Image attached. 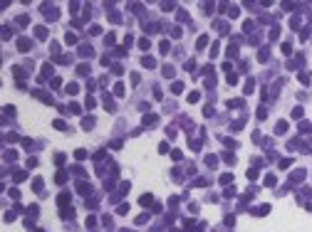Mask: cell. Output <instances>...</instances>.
Segmentation results:
<instances>
[{"mask_svg":"<svg viewBox=\"0 0 312 232\" xmlns=\"http://www.w3.org/2000/svg\"><path fill=\"white\" fill-rule=\"evenodd\" d=\"M42 10H45V20H57V8H50V5H42Z\"/></svg>","mask_w":312,"mask_h":232,"instance_id":"6da1fadb","label":"cell"},{"mask_svg":"<svg viewBox=\"0 0 312 232\" xmlns=\"http://www.w3.org/2000/svg\"><path fill=\"white\" fill-rule=\"evenodd\" d=\"M32 47V42L27 40V37H20V40H17V49H20V52H27Z\"/></svg>","mask_w":312,"mask_h":232,"instance_id":"7a4b0ae2","label":"cell"},{"mask_svg":"<svg viewBox=\"0 0 312 232\" xmlns=\"http://www.w3.org/2000/svg\"><path fill=\"white\" fill-rule=\"evenodd\" d=\"M50 74H54V69H52V64L47 62V64H42V74H40V82H45V77H50Z\"/></svg>","mask_w":312,"mask_h":232,"instance_id":"3957f363","label":"cell"},{"mask_svg":"<svg viewBox=\"0 0 312 232\" xmlns=\"http://www.w3.org/2000/svg\"><path fill=\"white\" fill-rule=\"evenodd\" d=\"M156 124H159V116H154V114L144 116V126H156Z\"/></svg>","mask_w":312,"mask_h":232,"instance_id":"277c9868","label":"cell"},{"mask_svg":"<svg viewBox=\"0 0 312 232\" xmlns=\"http://www.w3.org/2000/svg\"><path fill=\"white\" fill-rule=\"evenodd\" d=\"M305 173H307V170H302V168L295 170V173H292V180H295V183H302V180H305Z\"/></svg>","mask_w":312,"mask_h":232,"instance_id":"5b68a950","label":"cell"},{"mask_svg":"<svg viewBox=\"0 0 312 232\" xmlns=\"http://www.w3.org/2000/svg\"><path fill=\"white\" fill-rule=\"evenodd\" d=\"M79 54H82V57H92V54H94V49H92L89 45H82V47H79Z\"/></svg>","mask_w":312,"mask_h":232,"instance_id":"8992f818","label":"cell"},{"mask_svg":"<svg viewBox=\"0 0 312 232\" xmlns=\"http://www.w3.org/2000/svg\"><path fill=\"white\" fill-rule=\"evenodd\" d=\"M141 64H144V67H149V69H154V67H156V60H154V57H144Z\"/></svg>","mask_w":312,"mask_h":232,"instance_id":"52a82bcc","label":"cell"},{"mask_svg":"<svg viewBox=\"0 0 312 232\" xmlns=\"http://www.w3.org/2000/svg\"><path fill=\"white\" fill-rule=\"evenodd\" d=\"M35 35L37 40H47V27H35Z\"/></svg>","mask_w":312,"mask_h":232,"instance_id":"ba28073f","label":"cell"},{"mask_svg":"<svg viewBox=\"0 0 312 232\" xmlns=\"http://www.w3.org/2000/svg\"><path fill=\"white\" fill-rule=\"evenodd\" d=\"M65 91H67V94H72V96H75V94L79 91V84H75V82H72V84H67V87H65Z\"/></svg>","mask_w":312,"mask_h":232,"instance_id":"9c48e42d","label":"cell"},{"mask_svg":"<svg viewBox=\"0 0 312 232\" xmlns=\"http://www.w3.org/2000/svg\"><path fill=\"white\" fill-rule=\"evenodd\" d=\"M77 190L82 193V195H89V190H92V185H89V183H79V185H77Z\"/></svg>","mask_w":312,"mask_h":232,"instance_id":"30bf717a","label":"cell"},{"mask_svg":"<svg viewBox=\"0 0 312 232\" xmlns=\"http://www.w3.org/2000/svg\"><path fill=\"white\" fill-rule=\"evenodd\" d=\"M206 45H208V35H203V37H198V42H196V47H198V49H203Z\"/></svg>","mask_w":312,"mask_h":232,"instance_id":"8fae6325","label":"cell"},{"mask_svg":"<svg viewBox=\"0 0 312 232\" xmlns=\"http://www.w3.org/2000/svg\"><path fill=\"white\" fill-rule=\"evenodd\" d=\"M84 106H87V109H94V106H97V99L89 94V96H87V101H84Z\"/></svg>","mask_w":312,"mask_h":232,"instance_id":"7c38bea8","label":"cell"},{"mask_svg":"<svg viewBox=\"0 0 312 232\" xmlns=\"http://www.w3.org/2000/svg\"><path fill=\"white\" fill-rule=\"evenodd\" d=\"M226 57H238V47H235V45H228V49H226Z\"/></svg>","mask_w":312,"mask_h":232,"instance_id":"4fadbf2b","label":"cell"},{"mask_svg":"<svg viewBox=\"0 0 312 232\" xmlns=\"http://www.w3.org/2000/svg\"><path fill=\"white\" fill-rule=\"evenodd\" d=\"M171 91H174V94H181V91H183V82H174V84H171Z\"/></svg>","mask_w":312,"mask_h":232,"instance_id":"5bb4252c","label":"cell"},{"mask_svg":"<svg viewBox=\"0 0 312 232\" xmlns=\"http://www.w3.org/2000/svg\"><path fill=\"white\" fill-rule=\"evenodd\" d=\"M300 131H302V133H307V131L312 133V121H302V124H300Z\"/></svg>","mask_w":312,"mask_h":232,"instance_id":"9a60e30c","label":"cell"},{"mask_svg":"<svg viewBox=\"0 0 312 232\" xmlns=\"http://www.w3.org/2000/svg\"><path fill=\"white\" fill-rule=\"evenodd\" d=\"M159 49H161V54H166V52L171 49V42H169V40H163V42L159 45Z\"/></svg>","mask_w":312,"mask_h":232,"instance_id":"2e32d148","label":"cell"},{"mask_svg":"<svg viewBox=\"0 0 312 232\" xmlns=\"http://www.w3.org/2000/svg\"><path fill=\"white\" fill-rule=\"evenodd\" d=\"M94 126V119L92 116H87V119H82V128H92Z\"/></svg>","mask_w":312,"mask_h":232,"instance_id":"e0dca14e","label":"cell"},{"mask_svg":"<svg viewBox=\"0 0 312 232\" xmlns=\"http://www.w3.org/2000/svg\"><path fill=\"white\" fill-rule=\"evenodd\" d=\"M75 158H77V161H84V158H87V151H84V148H77V151H75Z\"/></svg>","mask_w":312,"mask_h":232,"instance_id":"ac0fdd59","label":"cell"},{"mask_svg":"<svg viewBox=\"0 0 312 232\" xmlns=\"http://www.w3.org/2000/svg\"><path fill=\"white\" fill-rule=\"evenodd\" d=\"M25 178H27L25 170H15V183H20V180H25Z\"/></svg>","mask_w":312,"mask_h":232,"instance_id":"d6986e66","label":"cell"},{"mask_svg":"<svg viewBox=\"0 0 312 232\" xmlns=\"http://www.w3.org/2000/svg\"><path fill=\"white\" fill-rule=\"evenodd\" d=\"M275 131H278V133H285V131H287V121H278V126H275Z\"/></svg>","mask_w":312,"mask_h":232,"instance_id":"ffe728a7","label":"cell"},{"mask_svg":"<svg viewBox=\"0 0 312 232\" xmlns=\"http://www.w3.org/2000/svg\"><path fill=\"white\" fill-rule=\"evenodd\" d=\"M270 212V205H260L258 210H255V215H268Z\"/></svg>","mask_w":312,"mask_h":232,"instance_id":"44dd1931","label":"cell"},{"mask_svg":"<svg viewBox=\"0 0 312 232\" xmlns=\"http://www.w3.org/2000/svg\"><path fill=\"white\" fill-rule=\"evenodd\" d=\"M52 126H54V128H62V131L67 128V124H65L62 119H54V121H52Z\"/></svg>","mask_w":312,"mask_h":232,"instance_id":"7402d4cb","label":"cell"},{"mask_svg":"<svg viewBox=\"0 0 312 232\" xmlns=\"http://www.w3.org/2000/svg\"><path fill=\"white\" fill-rule=\"evenodd\" d=\"M221 183H223V185L233 183V173H226V176H221Z\"/></svg>","mask_w":312,"mask_h":232,"instance_id":"603a6c76","label":"cell"},{"mask_svg":"<svg viewBox=\"0 0 312 232\" xmlns=\"http://www.w3.org/2000/svg\"><path fill=\"white\" fill-rule=\"evenodd\" d=\"M27 22H30V17H27V15H20V17H17V25H20V27H25Z\"/></svg>","mask_w":312,"mask_h":232,"instance_id":"cb8c5ba5","label":"cell"},{"mask_svg":"<svg viewBox=\"0 0 312 232\" xmlns=\"http://www.w3.org/2000/svg\"><path fill=\"white\" fill-rule=\"evenodd\" d=\"M292 119H302V106H295V109H292Z\"/></svg>","mask_w":312,"mask_h":232,"instance_id":"d4e9b609","label":"cell"},{"mask_svg":"<svg viewBox=\"0 0 312 232\" xmlns=\"http://www.w3.org/2000/svg\"><path fill=\"white\" fill-rule=\"evenodd\" d=\"M77 74H82V77L89 74V64H79V67H77Z\"/></svg>","mask_w":312,"mask_h":232,"instance_id":"484cf974","label":"cell"},{"mask_svg":"<svg viewBox=\"0 0 312 232\" xmlns=\"http://www.w3.org/2000/svg\"><path fill=\"white\" fill-rule=\"evenodd\" d=\"M253 89H255V82L248 79V82H245V94H253Z\"/></svg>","mask_w":312,"mask_h":232,"instance_id":"4316f807","label":"cell"},{"mask_svg":"<svg viewBox=\"0 0 312 232\" xmlns=\"http://www.w3.org/2000/svg\"><path fill=\"white\" fill-rule=\"evenodd\" d=\"M198 99H201V96H198V91H191V94H188V104H196Z\"/></svg>","mask_w":312,"mask_h":232,"instance_id":"83f0119b","label":"cell"},{"mask_svg":"<svg viewBox=\"0 0 312 232\" xmlns=\"http://www.w3.org/2000/svg\"><path fill=\"white\" fill-rule=\"evenodd\" d=\"M54 180H57V183L62 185V183L67 180V173H65V170H60V173H57V178H54Z\"/></svg>","mask_w":312,"mask_h":232,"instance_id":"f1b7e54d","label":"cell"},{"mask_svg":"<svg viewBox=\"0 0 312 232\" xmlns=\"http://www.w3.org/2000/svg\"><path fill=\"white\" fill-rule=\"evenodd\" d=\"M32 188L37 190V193H42V180H40V178H35V180H32Z\"/></svg>","mask_w":312,"mask_h":232,"instance_id":"f546056e","label":"cell"},{"mask_svg":"<svg viewBox=\"0 0 312 232\" xmlns=\"http://www.w3.org/2000/svg\"><path fill=\"white\" fill-rule=\"evenodd\" d=\"M65 42H67V45H77V37H75V35H72V32H69V35L65 37Z\"/></svg>","mask_w":312,"mask_h":232,"instance_id":"4dcf8cb0","label":"cell"},{"mask_svg":"<svg viewBox=\"0 0 312 232\" xmlns=\"http://www.w3.org/2000/svg\"><path fill=\"white\" fill-rule=\"evenodd\" d=\"M57 203H60V205H62V207H65V205H67V203H69V195H67V193H65V195H60V198H57Z\"/></svg>","mask_w":312,"mask_h":232,"instance_id":"1f68e13d","label":"cell"},{"mask_svg":"<svg viewBox=\"0 0 312 232\" xmlns=\"http://www.w3.org/2000/svg\"><path fill=\"white\" fill-rule=\"evenodd\" d=\"M114 94H117V96H124V84H121V82L114 87Z\"/></svg>","mask_w":312,"mask_h":232,"instance_id":"d6a6232c","label":"cell"},{"mask_svg":"<svg viewBox=\"0 0 312 232\" xmlns=\"http://www.w3.org/2000/svg\"><path fill=\"white\" fill-rule=\"evenodd\" d=\"M8 193H10V198H12V200H17V198H20V190H17V188H10Z\"/></svg>","mask_w":312,"mask_h":232,"instance_id":"836d02e7","label":"cell"},{"mask_svg":"<svg viewBox=\"0 0 312 232\" xmlns=\"http://www.w3.org/2000/svg\"><path fill=\"white\" fill-rule=\"evenodd\" d=\"M163 77H169V79H171V77H174V67H169V64L163 67Z\"/></svg>","mask_w":312,"mask_h":232,"instance_id":"e575fe53","label":"cell"},{"mask_svg":"<svg viewBox=\"0 0 312 232\" xmlns=\"http://www.w3.org/2000/svg\"><path fill=\"white\" fill-rule=\"evenodd\" d=\"M139 203H141V205H149V203H154V198H151V195H141Z\"/></svg>","mask_w":312,"mask_h":232,"instance_id":"d590c367","label":"cell"},{"mask_svg":"<svg viewBox=\"0 0 312 232\" xmlns=\"http://www.w3.org/2000/svg\"><path fill=\"white\" fill-rule=\"evenodd\" d=\"M54 89H57V87H62V79H60V77H52V82H50Z\"/></svg>","mask_w":312,"mask_h":232,"instance_id":"8d00e7d4","label":"cell"},{"mask_svg":"<svg viewBox=\"0 0 312 232\" xmlns=\"http://www.w3.org/2000/svg\"><path fill=\"white\" fill-rule=\"evenodd\" d=\"M280 49H282L285 54H290V52H292V45H290V42H282V47H280Z\"/></svg>","mask_w":312,"mask_h":232,"instance_id":"74e56055","label":"cell"},{"mask_svg":"<svg viewBox=\"0 0 312 232\" xmlns=\"http://www.w3.org/2000/svg\"><path fill=\"white\" fill-rule=\"evenodd\" d=\"M27 212H30V215L35 217V215H37V212H40V207H37V205H30V207H27Z\"/></svg>","mask_w":312,"mask_h":232,"instance_id":"f35d334b","label":"cell"},{"mask_svg":"<svg viewBox=\"0 0 312 232\" xmlns=\"http://www.w3.org/2000/svg\"><path fill=\"white\" fill-rule=\"evenodd\" d=\"M54 163L62 165V163H65V153H57V156H54Z\"/></svg>","mask_w":312,"mask_h":232,"instance_id":"ab89813d","label":"cell"},{"mask_svg":"<svg viewBox=\"0 0 312 232\" xmlns=\"http://www.w3.org/2000/svg\"><path fill=\"white\" fill-rule=\"evenodd\" d=\"M149 45H151V42L146 40V37H144V40H139V47H141V49H149Z\"/></svg>","mask_w":312,"mask_h":232,"instance_id":"60d3db41","label":"cell"},{"mask_svg":"<svg viewBox=\"0 0 312 232\" xmlns=\"http://www.w3.org/2000/svg\"><path fill=\"white\" fill-rule=\"evenodd\" d=\"M226 82H228V84H238V77H235V74H228Z\"/></svg>","mask_w":312,"mask_h":232,"instance_id":"b9f144b4","label":"cell"},{"mask_svg":"<svg viewBox=\"0 0 312 232\" xmlns=\"http://www.w3.org/2000/svg\"><path fill=\"white\" fill-rule=\"evenodd\" d=\"M99 32H102L99 25H92V27H89V35H99Z\"/></svg>","mask_w":312,"mask_h":232,"instance_id":"7bdbcfd3","label":"cell"},{"mask_svg":"<svg viewBox=\"0 0 312 232\" xmlns=\"http://www.w3.org/2000/svg\"><path fill=\"white\" fill-rule=\"evenodd\" d=\"M69 111H75V114H79V111H82V106H79V104H75V101H72V104H69Z\"/></svg>","mask_w":312,"mask_h":232,"instance_id":"ee69618b","label":"cell"},{"mask_svg":"<svg viewBox=\"0 0 312 232\" xmlns=\"http://www.w3.org/2000/svg\"><path fill=\"white\" fill-rule=\"evenodd\" d=\"M171 37H174V40H178V37H181V27H174V30H171Z\"/></svg>","mask_w":312,"mask_h":232,"instance_id":"f6af8a7d","label":"cell"},{"mask_svg":"<svg viewBox=\"0 0 312 232\" xmlns=\"http://www.w3.org/2000/svg\"><path fill=\"white\" fill-rule=\"evenodd\" d=\"M223 161H226V163H230V165H233V163H235V156H230V153H226V156H223Z\"/></svg>","mask_w":312,"mask_h":232,"instance_id":"bcb514c9","label":"cell"},{"mask_svg":"<svg viewBox=\"0 0 312 232\" xmlns=\"http://www.w3.org/2000/svg\"><path fill=\"white\" fill-rule=\"evenodd\" d=\"M114 42H117V37H114V32H109V35H107V45H114Z\"/></svg>","mask_w":312,"mask_h":232,"instance_id":"7dc6e473","label":"cell"},{"mask_svg":"<svg viewBox=\"0 0 312 232\" xmlns=\"http://www.w3.org/2000/svg\"><path fill=\"white\" fill-rule=\"evenodd\" d=\"M126 210H129V205H119V207H117L119 215H126Z\"/></svg>","mask_w":312,"mask_h":232,"instance_id":"c3c4849f","label":"cell"},{"mask_svg":"<svg viewBox=\"0 0 312 232\" xmlns=\"http://www.w3.org/2000/svg\"><path fill=\"white\" fill-rule=\"evenodd\" d=\"M265 116H268V111H265V106H260L258 109V119H265Z\"/></svg>","mask_w":312,"mask_h":232,"instance_id":"681fc988","label":"cell"},{"mask_svg":"<svg viewBox=\"0 0 312 232\" xmlns=\"http://www.w3.org/2000/svg\"><path fill=\"white\" fill-rule=\"evenodd\" d=\"M146 220H149V215H139V217H136V225H144Z\"/></svg>","mask_w":312,"mask_h":232,"instance_id":"f907efd6","label":"cell"},{"mask_svg":"<svg viewBox=\"0 0 312 232\" xmlns=\"http://www.w3.org/2000/svg\"><path fill=\"white\" fill-rule=\"evenodd\" d=\"M275 183H278V180H275V176H268V178H265V185H275Z\"/></svg>","mask_w":312,"mask_h":232,"instance_id":"816d5d0a","label":"cell"},{"mask_svg":"<svg viewBox=\"0 0 312 232\" xmlns=\"http://www.w3.org/2000/svg\"><path fill=\"white\" fill-rule=\"evenodd\" d=\"M228 17H238V8H235V5L228 10Z\"/></svg>","mask_w":312,"mask_h":232,"instance_id":"f5cc1de1","label":"cell"},{"mask_svg":"<svg viewBox=\"0 0 312 232\" xmlns=\"http://www.w3.org/2000/svg\"><path fill=\"white\" fill-rule=\"evenodd\" d=\"M206 163H208V165H216V163H218V158H216V156H208V158H206Z\"/></svg>","mask_w":312,"mask_h":232,"instance_id":"db71d44e","label":"cell"},{"mask_svg":"<svg viewBox=\"0 0 312 232\" xmlns=\"http://www.w3.org/2000/svg\"><path fill=\"white\" fill-rule=\"evenodd\" d=\"M290 163H292L290 158H282V161H280V168H290Z\"/></svg>","mask_w":312,"mask_h":232,"instance_id":"11a10c76","label":"cell"},{"mask_svg":"<svg viewBox=\"0 0 312 232\" xmlns=\"http://www.w3.org/2000/svg\"><path fill=\"white\" fill-rule=\"evenodd\" d=\"M258 178V170H248V180H255Z\"/></svg>","mask_w":312,"mask_h":232,"instance_id":"9f6ffc18","label":"cell"},{"mask_svg":"<svg viewBox=\"0 0 312 232\" xmlns=\"http://www.w3.org/2000/svg\"><path fill=\"white\" fill-rule=\"evenodd\" d=\"M171 156H174V161H181V158H183V153H181V151H174Z\"/></svg>","mask_w":312,"mask_h":232,"instance_id":"6f0895ef","label":"cell"},{"mask_svg":"<svg viewBox=\"0 0 312 232\" xmlns=\"http://www.w3.org/2000/svg\"><path fill=\"white\" fill-rule=\"evenodd\" d=\"M161 10H166V12H169V10H174V3H163V5H161Z\"/></svg>","mask_w":312,"mask_h":232,"instance_id":"680465c9","label":"cell"}]
</instances>
